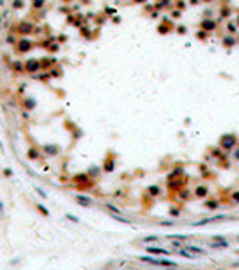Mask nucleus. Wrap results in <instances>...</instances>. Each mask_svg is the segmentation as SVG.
I'll list each match as a JSON object with an SVG mask.
<instances>
[{"label": "nucleus", "mask_w": 239, "mask_h": 270, "mask_svg": "<svg viewBox=\"0 0 239 270\" xmlns=\"http://www.w3.org/2000/svg\"><path fill=\"white\" fill-rule=\"evenodd\" d=\"M236 142H237L236 135H225V137L221 139V148H225V150H232V148H236Z\"/></svg>", "instance_id": "1"}, {"label": "nucleus", "mask_w": 239, "mask_h": 270, "mask_svg": "<svg viewBox=\"0 0 239 270\" xmlns=\"http://www.w3.org/2000/svg\"><path fill=\"white\" fill-rule=\"evenodd\" d=\"M201 25H203V29H214V27H216V23H214V22H210V20H205Z\"/></svg>", "instance_id": "2"}, {"label": "nucleus", "mask_w": 239, "mask_h": 270, "mask_svg": "<svg viewBox=\"0 0 239 270\" xmlns=\"http://www.w3.org/2000/svg\"><path fill=\"white\" fill-rule=\"evenodd\" d=\"M212 247H216V249H225V247H228V243H227V241H218V243H212Z\"/></svg>", "instance_id": "3"}, {"label": "nucleus", "mask_w": 239, "mask_h": 270, "mask_svg": "<svg viewBox=\"0 0 239 270\" xmlns=\"http://www.w3.org/2000/svg\"><path fill=\"white\" fill-rule=\"evenodd\" d=\"M147 252H151V254H167L165 250H162V249H153V247H149Z\"/></svg>", "instance_id": "4"}, {"label": "nucleus", "mask_w": 239, "mask_h": 270, "mask_svg": "<svg viewBox=\"0 0 239 270\" xmlns=\"http://www.w3.org/2000/svg\"><path fill=\"white\" fill-rule=\"evenodd\" d=\"M78 200H79L83 205H90V204H92V200H90V198H83V196H78Z\"/></svg>", "instance_id": "5"}, {"label": "nucleus", "mask_w": 239, "mask_h": 270, "mask_svg": "<svg viewBox=\"0 0 239 270\" xmlns=\"http://www.w3.org/2000/svg\"><path fill=\"white\" fill-rule=\"evenodd\" d=\"M198 194H207V187H198Z\"/></svg>", "instance_id": "6"}, {"label": "nucleus", "mask_w": 239, "mask_h": 270, "mask_svg": "<svg viewBox=\"0 0 239 270\" xmlns=\"http://www.w3.org/2000/svg\"><path fill=\"white\" fill-rule=\"evenodd\" d=\"M236 160H239V148H237V151H236Z\"/></svg>", "instance_id": "7"}]
</instances>
